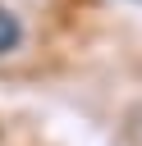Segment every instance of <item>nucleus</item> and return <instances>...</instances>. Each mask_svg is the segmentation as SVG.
Masks as SVG:
<instances>
[{"instance_id":"obj_1","label":"nucleus","mask_w":142,"mask_h":146,"mask_svg":"<svg viewBox=\"0 0 142 146\" xmlns=\"http://www.w3.org/2000/svg\"><path fill=\"white\" fill-rule=\"evenodd\" d=\"M18 36H23V27H18V18H14L9 9H0V55H9V50L18 46Z\"/></svg>"}]
</instances>
